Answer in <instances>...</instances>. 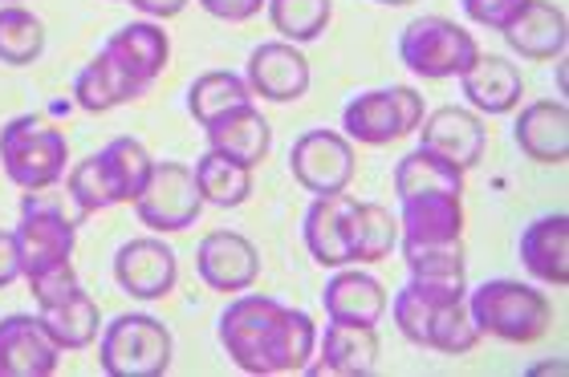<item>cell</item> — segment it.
<instances>
[{"label":"cell","mask_w":569,"mask_h":377,"mask_svg":"<svg viewBox=\"0 0 569 377\" xmlns=\"http://www.w3.org/2000/svg\"><path fill=\"white\" fill-rule=\"evenodd\" d=\"M220 345L232 366L252 377L306 374L318 354V325L273 296L244 293L220 313Z\"/></svg>","instance_id":"obj_1"},{"label":"cell","mask_w":569,"mask_h":377,"mask_svg":"<svg viewBox=\"0 0 569 377\" xmlns=\"http://www.w3.org/2000/svg\"><path fill=\"white\" fill-rule=\"evenodd\" d=\"M463 305L472 313L476 329L492 333L509 345H529L546 337L553 325V305L546 293H537L533 284L521 281H485L468 288Z\"/></svg>","instance_id":"obj_2"},{"label":"cell","mask_w":569,"mask_h":377,"mask_svg":"<svg viewBox=\"0 0 569 377\" xmlns=\"http://www.w3.org/2000/svg\"><path fill=\"white\" fill-rule=\"evenodd\" d=\"M70 163V142L41 114H17L0 126V166L21 191L58 187Z\"/></svg>","instance_id":"obj_3"},{"label":"cell","mask_w":569,"mask_h":377,"mask_svg":"<svg viewBox=\"0 0 569 377\" xmlns=\"http://www.w3.org/2000/svg\"><path fill=\"white\" fill-rule=\"evenodd\" d=\"M70 195L29 191L21 200V224H17V252H21V276L37 281L53 268H66L78 244V215H66Z\"/></svg>","instance_id":"obj_4"},{"label":"cell","mask_w":569,"mask_h":377,"mask_svg":"<svg viewBox=\"0 0 569 377\" xmlns=\"http://www.w3.org/2000/svg\"><path fill=\"white\" fill-rule=\"evenodd\" d=\"M171 329L147 313H122L102 329L98 366L110 377H159L171 369Z\"/></svg>","instance_id":"obj_5"},{"label":"cell","mask_w":569,"mask_h":377,"mask_svg":"<svg viewBox=\"0 0 569 377\" xmlns=\"http://www.w3.org/2000/svg\"><path fill=\"white\" fill-rule=\"evenodd\" d=\"M399 58L407 70L427 82H448V78H463L472 70L480 45L468 29H460L448 17H416L399 33Z\"/></svg>","instance_id":"obj_6"},{"label":"cell","mask_w":569,"mask_h":377,"mask_svg":"<svg viewBox=\"0 0 569 377\" xmlns=\"http://www.w3.org/2000/svg\"><path fill=\"white\" fill-rule=\"evenodd\" d=\"M391 313L407 342L423 345V349H436V354L460 357V354H472L476 345H480V329H476V320L463 300L427 305V300H419L403 284L391 300Z\"/></svg>","instance_id":"obj_7"},{"label":"cell","mask_w":569,"mask_h":377,"mask_svg":"<svg viewBox=\"0 0 569 377\" xmlns=\"http://www.w3.org/2000/svg\"><path fill=\"white\" fill-rule=\"evenodd\" d=\"M423 122V94L411 85H387V90H367L346 102L342 130L350 142L362 146H387L407 134H416Z\"/></svg>","instance_id":"obj_8"},{"label":"cell","mask_w":569,"mask_h":377,"mask_svg":"<svg viewBox=\"0 0 569 377\" xmlns=\"http://www.w3.org/2000/svg\"><path fill=\"white\" fill-rule=\"evenodd\" d=\"M203 212L200 187H196V175H191L188 163H154L147 187L139 191L134 200V215L142 224L159 232V236H171V232H188Z\"/></svg>","instance_id":"obj_9"},{"label":"cell","mask_w":569,"mask_h":377,"mask_svg":"<svg viewBox=\"0 0 569 377\" xmlns=\"http://www.w3.org/2000/svg\"><path fill=\"white\" fill-rule=\"evenodd\" d=\"M289 171L309 195L346 191L355 179V146L338 130H306L289 151Z\"/></svg>","instance_id":"obj_10"},{"label":"cell","mask_w":569,"mask_h":377,"mask_svg":"<svg viewBox=\"0 0 569 377\" xmlns=\"http://www.w3.org/2000/svg\"><path fill=\"white\" fill-rule=\"evenodd\" d=\"M114 281L134 300H163L179 281V259L163 240H131L114 252Z\"/></svg>","instance_id":"obj_11"},{"label":"cell","mask_w":569,"mask_h":377,"mask_svg":"<svg viewBox=\"0 0 569 377\" xmlns=\"http://www.w3.org/2000/svg\"><path fill=\"white\" fill-rule=\"evenodd\" d=\"M61 366V345L41 317H0V377H49Z\"/></svg>","instance_id":"obj_12"},{"label":"cell","mask_w":569,"mask_h":377,"mask_svg":"<svg viewBox=\"0 0 569 377\" xmlns=\"http://www.w3.org/2000/svg\"><path fill=\"white\" fill-rule=\"evenodd\" d=\"M485 122L472 110L439 106L419 122V146L431 151L436 159H443V163L460 166V171H472L485 159Z\"/></svg>","instance_id":"obj_13"},{"label":"cell","mask_w":569,"mask_h":377,"mask_svg":"<svg viewBox=\"0 0 569 377\" xmlns=\"http://www.w3.org/2000/svg\"><path fill=\"white\" fill-rule=\"evenodd\" d=\"M196 272L212 293H249L261 276V256L240 232H212L196 248Z\"/></svg>","instance_id":"obj_14"},{"label":"cell","mask_w":569,"mask_h":377,"mask_svg":"<svg viewBox=\"0 0 569 377\" xmlns=\"http://www.w3.org/2000/svg\"><path fill=\"white\" fill-rule=\"evenodd\" d=\"M244 82L264 102H297L309 94V61L289 41H264L249 53Z\"/></svg>","instance_id":"obj_15"},{"label":"cell","mask_w":569,"mask_h":377,"mask_svg":"<svg viewBox=\"0 0 569 377\" xmlns=\"http://www.w3.org/2000/svg\"><path fill=\"white\" fill-rule=\"evenodd\" d=\"M98 53H107V58L127 73V82H131L139 94H147L154 85V78L163 73L171 45H167V33L159 24L134 21V24H122L119 33H110L107 45L98 49Z\"/></svg>","instance_id":"obj_16"},{"label":"cell","mask_w":569,"mask_h":377,"mask_svg":"<svg viewBox=\"0 0 569 377\" xmlns=\"http://www.w3.org/2000/svg\"><path fill=\"white\" fill-rule=\"evenodd\" d=\"M500 33H505L512 53H521L529 61H553L566 53L569 24H566V12L553 9L549 0H525Z\"/></svg>","instance_id":"obj_17"},{"label":"cell","mask_w":569,"mask_h":377,"mask_svg":"<svg viewBox=\"0 0 569 377\" xmlns=\"http://www.w3.org/2000/svg\"><path fill=\"white\" fill-rule=\"evenodd\" d=\"M203 134H208V151L224 154V159L249 166V171L261 166L269 159V146H273V130H269V122L261 119V110L252 102L212 119L203 126Z\"/></svg>","instance_id":"obj_18"},{"label":"cell","mask_w":569,"mask_h":377,"mask_svg":"<svg viewBox=\"0 0 569 377\" xmlns=\"http://www.w3.org/2000/svg\"><path fill=\"white\" fill-rule=\"evenodd\" d=\"M399 244H451L463 236V203L460 195L431 191V195H411L399 200Z\"/></svg>","instance_id":"obj_19"},{"label":"cell","mask_w":569,"mask_h":377,"mask_svg":"<svg viewBox=\"0 0 569 377\" xmlns=\"http://www.w3.org/2000/svg\"><path fill=\"white\" fill-rule=\"evenodd\" d=\"M512 139L525 159L541 166H561L569 159V110L566 102H529L517 114Z\"/></svg>","instance_id":"obj_20"},{"label":"cell","mask_w":569,"mask_h":377,"mask_svg":"<svg viewBox=\"0 0 569 377\" xmlns=\"http://www.w3.org/2000/svg\"><path fill=\"white\" fill-rule=\"evenodd\" d=\"M321 361L309 366L313 374H338V377H367L379 366V333L375 325H342L330 320L326 337H318Z\"/></svg>","instance_id":"obj_21"},{"label":"cell","mask_w":569,"mask_h":377,"mask_svg":"<svg viewBox=\"0 0 569 377\" xmlns=\"http://www.w3.org/2000/svg\"><path fill=\"white\" fill-rule=\"evenodd\" d=\"M355 195L333 191V195H313L306 220H301V240H306L309 256L321 268H346L350 252H346V212H350Z\"/></svg>","instance_id":"obj_22"},{"label":"cell","mask_w":569,"mask_h":377,"mask_svg":"<svg viewBox=\"0 0 569 377\" xmlns=\"http://www.w3.org/2000/svg\"><path fill=\"white\" fill-rule=\"evenodd\" d=\"M521 264L541 284L566 288L569 284V220L566 215H541L521 232Z\"/></svg>","instance_id":"obj_23"},{"label":"cell","mask_w":569,"mask_h":377,"mask_svg":"<svg viewBox=\"0 0 569 377\" xmlns=\"http://www.w3.org/2000/svg\"><path fill=\"white\" fill-rule=\"evenodd\" d=\"M321 305H326V317L342 325H379L387 313V288L367 272L338 268L321 288Z\"/></svg>","instance_id":"obj_24"},{"label":"cell","mask_w":569,"mask_h":377,"mask_svg":"<svg viewBox=\"0 0 569 377\" xmlns=\"http://www.w3.org/2000/svg\"><path fill=\"white\" fill-rule=\"evenodd\" d=\"M460 94L476 114H512L521 106L525 82L509 58H476V65L460 78Z\"/></svg>","instance_id":"obj_25"},{"label":"cell","mask_w":569,"mask_h":377,"mask_svg":"<svg viewBox=\"0 0 569 377\" xmlns=\"http://www.w3.org/2000/svg\"><path fill=\"white\" fill-rule=\"evenodd\" d=\"M399 248V220L382 203H350L346 212V252L350 264H375Z\"/></svg>","instance_id":"obj_26"},{"label":"cell","mask_w":569,"mask_h":377,"mask_svg":"<svg viewBox=\"0 0 569 377\" xmlns=\"http://www.w3.org/2000/svg\"><path fill=\"white\" fill-rule=\"evenodd\" d=\"M37 317L49 329V337L61 345V349H86V345L98 342V329H102V317H98V300L86 293L82 284L66 293L61 300H49V305H37Z\"/></svg>","instance_id":"obj_27"},{"label":"cell","mask_w":569,"mask_h":377,"mask_svg":"<svg viewBox=\"0 0 569 377\" xmlns=\"http://www.w3.org/2000/svg\"><path fill=\"white\" fill-rule=\"evenodd\" d=\"M98 166H102V175L110 183V195L114 203H134L139 200V191L147 187V179H151V166L154 159L147 154L139 139H110L102 151H98Z\"/></svg>","instance_id":"obj_28"},{"label":"cell","mask_w":569,"mask_h":377,"mask_svg":"<svg viewBox=\"0 0 569 377\" xmlns=\"http://www.w3.org/2000/svg\"><path fill=\"white\" fill-rule=\"evenodd\" d=\"M139 98L142 94L127 82V73H122L107 53H98V58L73 78V102L82 110H90V114H107V110L139 102Z\"/></svg>","instance_id":"obj_29"},{"label":"cell","mask_w":569,"mask_h":377,"mask_svg":"<svg viewBox=\"0 0 569 377\" xmlns=\"http://www.w3.org/2000/svg\"><path fill=\"white\" fill-rule=\"evenodd\" d=\"M431 191H448V195H463V171L443 163L431 151L416 146L411 154L399 159L395 166V195L411 200V195H431Z\"/></svg>","instance_id":"obj_30"},{"label":"cell","mask_w":569,"mask_h":377,"mask_svg":"<svg viewBox=\"0 0 569 377\" xmlns=\"http://www.w3.org/2000/svg\"><path fill=\"white\" fill-rule=\"evenodd\" d=\"M191 175H196V187H200V200L203 203H216V207H240V203L252 195V171L249 166L232 163L224 154H200L196 166H191Z\"/></svg>","instance_id":"obj_31"},{"label":"cell","mask_w":569,"mask_h":377,"mask_svg":"<svg viewBox=\"0 0 569 377\" xmlns=\"http://www.w3.org/2000/svg\"><path fill=\"white\" fill-rule=\"evenodd\" d=\"M244 102H252L249 82H244L240 73H228V70L203 73L188 90V114L200 122V126H208V122L228 114V110L244 106Z\"/></svg>","instance_id":"obj_32"},{"label":"cell","mask_w":569,"mask_h":377,"mask_svg":"<svg viewBox=\"0 0 569 377\" xmlns=\"http://www.w3.org/2000/svg\"><path fill=\"white\" fill-rule=\"evenodd\" d=\"M269 21L289 45H306L326 33L333 17V0H264Z\"/></svg>","instance_id":"obj_33"},{"label":"cell","mask_w":569,"mask_h":377,"mask_svg":"<svg viewBox=\"0 0 569 377\" xmlns=\"http://www.w3.org/2000/svg\"><path fill=\"white\" fill-rule=\"evenodd\" d=\"M41 49H46V24L21 4H0V61L33 65Z\"/></svg>","instance_id":"obj_34"},{"label":"cell","mask_w":569,"mask_h":377,"mask_svg":"<svg viewBox=\"0 0 569 377\" xmlns=\"http://www.w3.org/2000/svg\"><path fill=\"white\" fill-rule=\"evenodd\" d=\"M66 195H70V203L86 220L98 212H107V207H119L114 195H110V183H107V175H102V166H98V154L82 159V163L66 175Z\"/></svg>","instance_id":"obj_35"},{"label":"cell","mask_w":569,"mask_h":377,"mask_svg":"<svg viewBox=\"0 0 569 377\" xmlns=\"http://www.w3.org/2000/svg\"><path fill=\"white\" fill-rule=\"evenodd\" d=\"M411 276H463V240L451 244H399Z\"/></svg>","instance_id":"obj_36"},{"label":"cell","mask_w":569,"mask_h":377,"mask_svg":"<svg viewBox=\"0 0 569 377\" xmlns=\"http://www.w3.org/2000/svg\"><path fill=\"white\" fill-rule=\"evenodd\" d=\"M407 288L427 305H451L468 296V276H411Z\"/></svg>","instance_id":"obj_37"},{"label":"cell","mask_w":569,"mask_h":377,"mask_svg":"<svg viewBox=\"0 0 569 377\" xmlns=\"http://www.w3.org/2000/svg\"><path fill=\"white\" fill-rule=\"evenodd\" d=\"M460 4H463V17H468L472 24L500 33V29L512 21V12L521 9L525 0H460Z\"/></svg>","instance_id":"obj_38"},{"label":"cell","mask_w":569,"mask_h":377,"mask_svg":"<svg viewBox=\"0 0 569 377\" xmlns=\"http://www.w3.org/2000/svg\"><path fill=\"white\" fill-rule=\"evenodd\" d=\"M200 9L208 12V17H216V21L244 24L264 9V0H200Z\"/></svg>","instance_id":"obj_39"},{"label":"cell","mask_w":569,"mask_h":377,"mask_svg":"<svg viewBox=\"0 0 569 377\" xmlns=\"http://www.w3.org/2000/svg\"><path fill=\"white\" fill-rule=\"evenodd\" d=\"M12 281H21V252L12 232H0V288H9Z\"/></svg>","instance_id":"obj_40"},{"label":"cell","mask_w":569,"mask_h":377,"mask_svg":"<svg viewBox=\"0 0 569 377\" xmlns=\"http://www.w3.org/2000/svg\"><path fill=\"white\" fill-rule=\"evenodd\" d=\"M134 9L154 17V21H167V17H179V12L188 9V0H131Z\"/></svg>","instance_id":"obj_41"},{"label":"cell","mask_w":569,"mask_h":377,"mask_svg":"<svg viewBox=\"0 0 569 377\" xmlns=\"http://www.w3.org/2000/svg\"><path fill=\"white\" fill-rule=\"evenodd\" d=\"M379 4H416V0H379Z\"/></svg>","instance_id":"obj_42"},{"label":"cell","mask_w":569,"mask_h":377,"mask_svg":"<svg viewBox=\"0 0 569 377\" xmlns=\"http://www.w3.org/2000/svg\"><path fill=\"white\" fill-rule=\"evenodd\" d=\"M4 4H17V0H4Z\"/></svg>","instance_id":"obj_43"}]
</instances>
